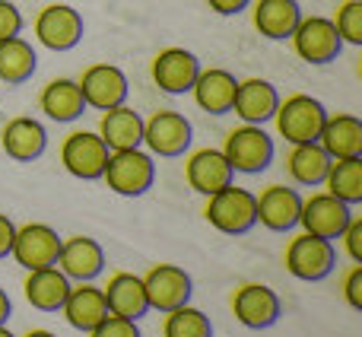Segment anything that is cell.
<instances>
[{
  "label": "cell",
  "instance_id": "f546056e",
  "mask_svg": "<svg viewBox=\"0 0 362 337\" xmlns=\"http://www.w3.org/2000/svg\"><path fill=\"white\" fill-rule=\"evenodd\" d=\"M35 67H38L35 48H32L25 38L13 35V38L0 42V80H4L6 86H19V83L32 80Z\"/></svg>",
  "mask_w": 362,
  "mask_h": 337
},
{
  "label": "cell",
  "instance_id": "e0dca14e",
  "mask_svg": "<svg viewBox=\"0 0 362 337\" xmlns=\"http://www.w3.org/2000/svg\"><path fill=\"white\" fill-rule=\"evenodd\" d=\"M255 210L257 223L270 232H289L299 226L302 198L296 188L286 185H267L261 194H255Z\"/></svg>",
  "mask_w": 362,
  "mask_h": 337
},
{
  "label": "cell",
  "instance_id": "ba28073f",
  "mask_svg": "<svg viewBox=\"0 0 362 337\" xmlns=\"http://www.w3.org/2000/svg\"><path fill=\"white\" fill-rule=\"evenodd\" d=\"M61 242L64 239L57 236V229H51L48 223H25V226H19L16 229L10 258L25 270L54 268L57 251H61Z\"/></svg>",
  "mask_w": 362,
  "mask_h": 337
},
{
  "label": "cell",
  "instance_id": "60d3db41",
  "mask_svg": "<svg viewBox=\"0 0 362 337\" xmlns=\"http://www.w3.org/2000/svg\"><path fill=\"white\" fill-rule=\"evenodd\" d=\"M25 337H57V334H51V331H45V328H35V331H29Z\"/></svg>",
  "mask_w": 362,
  "mask_h": 337
},
{
  "label": "cell",
  "instance_id": "4dcf8cb0",
  "mask_svg": "<svg viewBox=\"0 0 362 337\" xmlns=\"http://www.w3.org/2000/svg\"><path fill=\"white\" fill-rule=\"evenodd\" d=\"M325 188L327 194L340 198L350 207L362 204V156L331 159V168L325 175Z\"/></svg>",
  "mask_w": 362,
  "mask_h": 337
},
{
  "label": "cell",
  "instance_id": "74e56055",
  "mask_svg": "<svg viewBox=\"0 0 362 337\" xmlns=\"http://www.w3.org/2000/svg\"><path fill=\"white\" fill-rule=\"evenodd\" d=\"M13 239H16V226L6 213H0V261L10 258V249H13Z\"/></svg>",
  "mask_w": 362,
  "mask_h": 337
},
{
  "label": "cell",
  "instance_id": "8d00e7d4",
  "mask_svg": "<svg viewBox=\"0 0 362 337\" xmlns=\"http://www.w3.org/2000/svg\"><path fill=\"white\" fill-rule=\"evenodd\" d=\"M344 299L350 302V309L362 312V264H353V270L344 277Z\"/></svg>",
  "mask_w": 362,
  "mask_h": 337
},
{
  "label": "cell",
  "instance_id": "603a6c76",
  "mask_svg": "<svg viewBox=\"0 0 362 337\" xmlns=\"http://www.w3.org/2000/svg\"><path fill=\"white\" fill-rule=\"evenodd\" d=\"M299 0H255V6H251V23L270 42H286L299 25Z\"/></svg>",
  "mask_w": 362,
  "mask_h": 337
},
{
  "label": "cell",
  "instance_id": "9a60e30c",
  "mask_svg": "<svg viewBox=\"0 0 362 337\" xmlns=\"http://www.w3.org/2000/svg\"><path fill=\"white\" fill-rule=\"evenodd\" d=\"M54 268L61 270L70 283H93L95 277L105 270V251H102V245L89 236L64 239Z\"/></svg>",
  "mask_w": 362,
  "mask_h": 337
},
{
  "label": "cell",
  "instance_id": "3957f363",
  "mask_svg": "<svg viewBox=\"0 0 362 337\" xmlns=\"http://www.w3.org/2000/svg\"><path fill=\"white\" fill-rule=\"evenodd\" d=\"M325 118H327V108L321 105L315 96H305V93H296V96L280 99L276 115H274L280 137H286L293 147L318 140L321 127H325Z\"/></svg>",
  "mask_w": 362,
  "mask_h": 337
},
{
  "label": "cell",
  "instance_id": "44dd1931",
  "mask_svg": "<svg viewBox=\"0 0 362 337\" xmlns=\"http://www.w3.org/2000/svg\"><path fill=\"white\" fill-rule=\"evenodd\" d=\"M95 134L108 147V153L137 150V147H144V118L131 105H115L108 112H102L99 131Z\"/></svg>",
  "mask_w": 362,
  "mask_h": 337
},
{
  "label": "cell",
  "instance_id": "7c38bea8",
  "mask_svg": "<svg viewBox=\"0 0 362 337\" xmlns=\"http://www.w3.org/2000/svg\"><path fill=\"white\" fill-rule=\"evenodd\" d=\"M61 163L74 178L80 181H99L108 163V147L102 144L99 134L93 131H74L67 134L61 147Z\"/></svg>",
  "mask_w": 362,
  "mask_h": 337
},
{
  "label": "cell",
  "instance_id": "9c48e42d",
  "mask_svg": "<svg viewBox=\"0 0 362 337\" xmlns=\"http://www.w3.org/2000/svg\"><path fill=\"white\" fill-rule=\"evenodd\" d=\"M232 315L242 328L248 331H267L280 321L283 315V302L280 296L274 293L270 287L264 283H245V287L235 290L232 296Z\"/></svg>",
  "mask_w": 362,
  "mask_h": 337
},
{
  "label": "cell",
  "instance_id": "d6a6232c",
  "mask_svg": "<svg viewBox=\"0 0 362 337\" xmlns=\"http://www.w3.org/2000/svg\"><path fill=\"white\" fill-rule=\"evenodd\" d=\"M344 45H362V0H346L337 6V16L331 19Z\"/></svg>",
  "mask_w": 362,
  "mask_h": 337
},
{
  "label": "cell",
  "instance_id": "5b68a950",
  "mask_svg": "<svg viewBox=\"0 0 362 337\" xmlns=\"http://www.w3.org/2000/svg\"><path fill=\"white\" fill-rule=\"evenodd\" d=\"M105 185L112 188L115 194L121 198H140L153 188L156 181V163H153L150 153L137 150H118V153H108V163L105 172H102Z\"/></svg>",
  "mask_w": 362,
  "mask_h": 337
},
{
  "label": "cell",
  "instance_id": "277c9868",
  "mask_svg": "<svg viewBox=\"0 0 362 337\" xmlns=\"http://www.w3.org/2000/svg\"><path fill=\"white\" fill-rule=\"evenodd\" d=\"M286 270L302 283H321L337 268V249L327 239H318L312 232H302L286 245Z\"/></svg>",
  "mask_w": 362,
  "mask_h": 337
},
{
  "label": "cell",
  "instance_id": "83f0119b",
  "mask_svg": "<svg viewBox=\"0 0 362 337\" xmlns=\"http://www.w3.org/2000/svg\"><path fill=\"white\" fill-rule=\"evenodd\" d=\"M70 287L74 283L57 268H42V270H29V277L23 283V293L29 299V306L38 309V312H61Z\"/></svg>",
  "mask_w": 362,
  "mask_h": 337
},
{
  "label": "cell",
  "instance_id": "ab89813d",
  "mask_svg": "<svg viewBox=\"0 0 362 337\" xmlns=\"http://www.w3.org/2000/svg\"><path fill=\"white\" fill-rule=\"evenodd\" d=\"M13 315V302L6 296V290H0V325H6V319Z\"/></svg>",
  "mask_w": 362,
  "mask_h": 337
},
{
  "label": "cell",
  "instance_id": "8fae6325",
  "mask_svg": "<svg viewBox=\"0 0 362 337\" xmlns=\"http://www.w3.org/2000/svg\"><path fill=\"white\" fill-rule=\"evenodd\" d=\"M144 280V290H146V302H150V312H172V309L185 306L191 302V293H194V283H191V274L178 264H156L150 268V274L140 277Z\"/></svg>",
  "mask_w": 362,
  "mask_h": 337
},
{
  "label": "cell",
  "instance_id": "f1b7e54d",
  "mask_svg": "<svg viewBox=\"0 0 362 337\" xmlns=\"http://www.w3.org/2000/svg\"><path fill=\"white\" fill-rule=\"evenodd\" d=\"M327 168H331V156L321 150L318 140H312V144H296L293 153L286 156V172H289V178H293L296 185H302V188H318V185H325Z\"/></svg>",
  "mask_w": 362,
  "mask_h": 337
},
{
  "label": "cell",
  "instance_id": "484cf974",
  "mask_svg": "<svg viewBox=\"0 0 362 337\" xmlns=\"http://www.w3.org/2000/svg\"><path fill=\"white\" fill-rule=\"evenodd\" d=\"M38 105H42V112L48 115L51 121H57V125H70V121L83 118V112H86V99H83V93H80V83L67 80V76L51 80L48 86L42 89V96H38Z\"/></svg>",
  "mask_w": 362,
  "mask_h": 337
},
{
  "label": "cell",
  "instance_id": "30bf717a",
  "mask_svg": "<svg viewBox=\"0 0 362 337\" xmlns=\"http://www.w3.org/2000/svg\"><path fill=\"white\" fill-rule=\"evenodd\" d=\"M83 16L67 4H48L35 16V38L48 51H70L83 42Z\"/></svg>",
  "mask_w": 362,
  "mask_h": 337
},
{
  "label": "cell",
  "instance_id": "4316f807",
  "mask_svg": "<svg viewBox=\"0 0 362 337\" xmlns=\"http://www.w3.org/2000/svg\"><path fill=\"white\" fill-rule=\"evenodd\" d=\"M318 144L331 159L362 156V121L356 115H327Z\"/></svg>",
  "mask_w": 362,
  "mask_h": 337
},
{
  "label": "cell",
  "instance_id": "5bb4252c",
  "mask_svg": "<svg viewBox=\"0 0 362 337\" xmlns=\"http://www.w3.org/2000/svg\"><path fill=\"white\" fill-rule=\"evenodd\" d=\"M76 83H80V93L86 99V108H99V112L124 105L127 93H131L124 70L115 67V64H93V67L83 70Z\"/></svg>",
  "mask_w": 362,
  "mask_h": 337
},
{
  "label": "cell",
  "instance_id": "e575fe53",
  "mask_svg": "<svg viewBox=\"0 0 362 337\" xmlns=\"http://www.w3.org/2000/svg\"><path fill=\"white\" fill-rule=\"evenodd\" d=\"M19 32H23V13H19V6L10 4V0H0V42L19 35Z\"/></svg>",
  "mask_w": 362,
  "mask_h": 337
},
{
  "label": "cell",
  "instance_id": "2e32d148",
  "mask_svg": "<svg viewBox=\"0 0 362 337\" xmlns=\"http://www.w3.org/2000/svg\"><path fill=\"white\" fill-rule=\"evenodd\" d=\"M197 74H200V61H197V55H191L187 48L159 51L150 67V76H153V83H156V89H163V93H169V96L191 93Z\"/></svg>",
  "mask_w": 362,
  "mask_h": 337
},
{
  "label": "cell",
  "instance_id": "b9f144b4",
  "mask_svg": "<svg viewBox=\"0 0 362 337\" xmlns=\"http://www.w3.org/2000/svg\"><path fill=\"white\" fill-rule=\"evenodd\" d=\"M0 337H16V334H13V331H10V328H6V325H0Z\"/></svg>",
  "mask_w": 362,
  "mask_h": 337
},
{
  "label": "cell",
  "instance_id": "1f68e13d",
  "mask_svg": "<svg viewBox=\"0 0 362 337\" xmlns=\"http://www.w3.org/2000/svg\"><path fill=\"white\" fill-rule=\"evenodd\" d=\"M163 337H213V321L191 302L165 312L163 321Z\"/></svg>",
  "mask_w": 362,
  "mask_h": 337
},
{
  "label": "cell",
  "instance_id": "f35d334b",
  "mask_svg": "<svg viewBox=\"0 0 362 337\" xmlns=\"http://www.w3.org/2000/svg\"><path fill=\"white\" fill-rule=\"evenodd\" d=\"M210 4L213 13H219V16H235V13H242L245 6L251 4V0H206Z\"/></svg>",
  "mask_w": 362,
  "mask_h": 337
},
{
  "label": "cell",
  "instance_id": "52a82bcc",
  "mask_svg": "<svg viewBox=\"0 0 362 337\" xmlns=\"http://www.w3.org/2000/svg\"><path fill=\"white\" fill-rule=\"evenodd\" d=\"M191 140H194L191 121L181 112L163 108V112L150 115V118L144 121V144H146V150H150V156H163V159L185 156Z\"/></svg>",
  "mask_w": 362,
  "mask_h": 337
},
{
  "label": "cell",
  "instance_id": "8992f818",
  "mask_svg": "<svg viewBox=\"0 0 362 337\" xmlns=\"http://www.w3.org/2000/svg\"><path fill=\"white\" fill-rule=\"evenodd\" d=\"M289 42H293L296 55L305 64H315V67L337 61L340 51H344V42H340L337 29L327 16H302L293 35H289Z\"/></svg>",
  "mask_w": 362,
  "mask_h": 337
},
{
  "label": "cell",
  "instance_id": "d590c367",
  "mask_svg": "<svg viewBox=\"0 0 362 337\" xmlns=\"http://www.w3.org/2000/svg\"><path fill=\"white\" fill-rule=\"evenodd\" d=\"M340 239H344L346 255L353 258V264H362V217L353 213V219L346 223V229L340 232Z\"/></svg>",
  "mask_w": 362,
  "mask_h": 337
},
{
  "label": "cell",
  "instance_id": "ffe728a7",
  "mask_svg": "<svg viewBox=\"0 0 362 337\" xmlns=\"http://www.w3.org/2000/svg\"><path fill=\"white\" fill-rule=\"evenodd\" d=\"M276 105H280V93H276L274 83L261 80V76L238 80L232 112H235L245 125H267V121H274Z\"/></svg>",
  "mask_w": 362,
  "mask_h": 337
},
{
  "label": "cell",
  "instance_id": "7402d4cb",
  "mask_svg": "<svg viewBox=\"0 0 362 337\" xmlns=\"http://www.w3.org/2000/svg\"><path fill=\"white\" fill-rule=\"evenodd\" d=\"M185 175H187V185L194 188L197 194L210 198V194L223 191L226 185H232V166L226 163L223 150H197L191 153V159L185 163Z\"/></svg>",
  "mask_w": 362,
  "mask_h": 337
},
{
  "label": "cell",
  "instance_id": "cb8c5ba5",
  "mask_svg": "<svg viewBox=\"0 0 362 337\" xmlns=\"http://www.w3.org/2000/svg\"><path fill=\"white\" fill-rule=\"evenodd\" d=\"M235 89H238V80L229 74V70L210 67V70H200V74H197L191 93H194V102H197L204 112L229 115L232 112V102H235Z\"/></svg>",
  "mask_w": 362,
  "mask_h": 337
},
{
  "label": "cell",
  "instance_id": "836d02e7",
  "mask_svg": "<svg viewBox=\"0 0 362 337\" xmlns=\"http://www.w3.org/2000/svg\"><path fill=\"white\" fill-rule=\"evenodd\" d=\"M89 337H144V334H140L137 321L118 319V315H105V319L89 331Z\"/></svg>",
  "mask_w": 362,
  "mask_h": 337
},
{
  "label": "cell",
  "instance_id": "ac0fdd59",
  "mask_svg": "<svg viewBox=\"0 0 362 337\" xmlns=\"http://www.w3.org/2000/svg\"><path fill=\"white\" fill-rule=\"evenodd\" d=\"M0 147L13 163H35L48 150V131L42 127V121L19 115L0 127Z\"/></svg>",
  "mask_w": 362,
  "mask_h": 337
},
{
  "label": "cell",
  "instance_id": "6da1fadb",
  "mask_svg": "<svg viewBox=\"0 0 362 337\" xmlns=\"http://www.w3.org/2000/svg\"><path fill=\"white\" fill-rule=\"evenodd\" d=\"M204 217L213 229L223 236H245L257 226V210H255V194L248 188L226 185L223 191L210 194L204 207Z\"/></svg>",
  "mask_w": 362,
  "mask_h": 337
},
{
  "label": "cell",
  "instance_id": "7a4b0ae2",
  "mask_svg": "<svg viewBox=\"0 0 362 337\" xmlns=\"http://www.w3.org/2000/svg\"><path fill=\"white\" fill-rule=\"evenodd\" d=\"M223 156L232 166V172L242 175H261L274 163V140L264 131V125H242L226 134Z\"/></svg>",
  "mask_w": 362,
  "mask_h": 337
},
{
  "label": "cell",
  "instance_id": "4fadbf2b",
  "mask_svg": "<svg viewBox=\"0 0 362 337\" xmlns=\"http://www.w3.org/2000/svg\"><path fill=\"white\" fill-rule=\"evenodd\" d=\"M350 219H353V207L344 204L340 198H334V194H327V191L312 194L308 200H302L299 226L318 239H327V242L340 239V232L346 229Z\"/></svg>",
  "mask_w": 362,
  "mask_h": 337
},
{
  "label": "cell",
  "instance_id": "d6986e66",
  "mask_svg": "<svg viewBox=\"0 0 362 337\" xmlns=\"http://www.w3.org/2000/svg\"><path fill=\"white\" fill-rule=\"evenodd\" d=\"M102 296H105L108 315H118V319L140 321L150 312L144 280L137 274H127V270H118V274L108 277V287H102Z\"/></svg>",
  "mask_w": 362,
  "mask_h": 337
},
{
  "label": "cell",
  "instance_id": "d4e9b609",
  "mask_svg": "<svg viewBox=\"0 0 362 337\" xmlns=\"http://www.w3.org/2000/svg\"><path fill=\"white\" fill-rule=\"evenodd\" d=\"M61 312L74 331L89 334L108 315V306H105V296H102L99 287H93V283H76V287H70Z\"/></svg>",
  "mask_w": 362,
  "mask_h": 337
}]
</instances>
